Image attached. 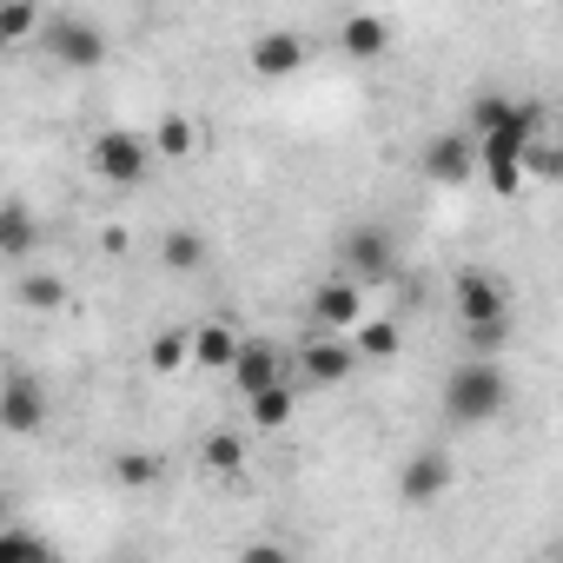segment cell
I'll return each mask as SVG.
<instances>
[{"instance_id":"cell-1","label":"cell","mask_w":563,"mask_h":563,"mask_svg":"<svg viewBox=\"0 0 563 563\" xmlns=\"http://www.w3.org/2000/svg\"><path fill=\"white\" fill-rule=\"evenodd\" d=\"M537 133H543V107L537 100H510L504 120H490L477 140V173L497 199H510L523 179H530V153H537Z\"/></svg>"},{"instance_id":"cell-2","label":"cell","mask_w":563,"mask_h":563,"mask_svg":"<svg viewBox=\"0 0 563 563\" xmlns=\"http://www.w3.org/2000/svg\"><path fill=\"white\" fill-rule=\"evenodd\" d=\"M451 312H457V332L471 339V358H497V345L510 339V292H504V278L484 272V265H464L451 278Z\"/></svg>"},{"instance_id":"cell-3","label":"cell","mask_w":563,"mask_h":563,"mask_svg":"<svg viewBox=\"0 0 563 563\" xmlns=\"http://www.w3.org/2000/svg\"><path fill=\"white\" fill-rule=\"evenodd\" d=\"M510 411V378L497 358H464L444 372V424L457 431H484Z\"/></svg>"},{"instance_id":"cell-4","label":"cell","mask_w":563,"mask_h":563,"mask_svg":"<svg viewBox=\"0 0 563 563\" xmlns=\"http://www.w3.org/2000/svg\"><path fill=\"white\" fill-rule=\"evenodd\" d=\"M339 272L352 278V286H391L398 278V239L372 219H358L345 239H339Z\"/></svg>"},{"instance_id":"cell-5","label":"cell","mask_w":563,"mask_h":563,"mask_svg":"<svg viewBox=\"0 0 563 563\" xmlns=\"http://www.w3.org/2000/svg\"><path fill=\"white\" fill-rule=\"evenodd\" d=\"M41 47H47L60 67L87 74V67H100V60H107V27H100L93 14H80V8H60V14H47Z\"/></svg>"},{"instance_id":"cell-6","label":"cell","mask_w":563,"mask_h":563,"mask_svg":"<svg viewBox=\"0 0 563 563\" xmlns=\"http://www.w3.org/2000/svg\"><path fill=\"white\" fill-rule=\"evenodd\" d=\"M153 140L146 133H126V126H107V133H93V146H87V166L107 179V186H140L146 173H153Z\"/></svg>"},{"instance_id":"cell-7","label":"cell","mask_w":563,"mask_h":563,"mask_svg":"<svg viewBox=\"0 0 563 563\" xmlns=\"http://www.w3.org/2000/svg\"><path fill=\"white\" fill-rule=\"evenodd\" d=\"M306 325H312V332H325V339L358 332V325H365V286H352L345 272L319 278V286H312V306H306Z\"/></svg>"},{"instance_id":"cell-8","label":"cell","mask_w":563,"mask_h":563,"mask_svg":"<svg viewBox=\"0 0 563 563\" xmlns=\"http://www.w3.org/2000/svg\"><path fill=\"white\" fill-rule=\"evenodd\" d=\"M47 418H54V398H47V385L34 372H14L0 385V424H8V438H34Z\"/></svg>"},{"instance_id":"cell-9","label":"cell","mask_w":563,"mask_h":563,"mask_svg":"<svg viewBox=\"0 0 563 563\" xmlns=\"http://www.w3.org/2000/svg\"><path fill=\"white\" fill-rule=\"evenodd\" d=\"M418 173L424 179H438V186H464L471 173H477V140L457 126V133H438V140H424L418 146Z\"/></svg>"},{"instance_id":"cell-10","label":"cell","mask_w":563,"mask_h":563,"mask_svg":"<svg viewBox=\"0 0 563 563\" xmlns=\"http://www.w3.org/2000/svg\"><path fill=\"white\" fill-rule=\"evenodd\" d=\"M232 385H239L245 405L265 398V391H278V385H286V352H278L272 339H245L239 345V365H232Z\"/></svg>"},{"instance_id":"cell-11","label":"cell","mask_w":563,"mask_h":563,"mask_svg":"<svg viewBox=\"0 0 563 563\" xmlns=\"http://www.w3.org/2000/svg\"><path fill=\"white\" fill-rule=\"evenodd\" d=\"M299 372H306V385L332 391V385H345V378L358 372V345H352V339H325V332H312L306 352H299Z\"/></svg>"},{"instance_id":"cell-12","label":"cell","mask_w":563,"mask_h":563,"mask_svg":"<svg viewBox=\"0 0 563 563\" xmlns=\"http://www.w3.org/2000/svg\"><path fill=\"white\" fill-rule=\"evenodd\" d=\"M451 490V457L438 444H418L405 464H398V497L405 504H438Z\"/></svg>"},{"instance_id":"cell-13","label":"cell","mask_w":563,"mask_h":563,"mask_svg":"<svg viewBox=\"0 0 563 563\" xmlns=\"http://www.w3.org/2000/svg\"><path fill=\"white\" fill-rule=\"evenodd\" d=\"M245 60H252V74H258V80H286V74H299V67H306V41H299V34H286V27H272V34H258V41H252V54H245Z\"/></svg>"},{"instance_id":"cell-14","label":"cell","mask_w":563,"mask_h":563,"mask_svg":"<svg viewBox=\"0 0 563 563\" xmlns=\"http://www.w3.org/2000/svg\"><path fill=\"white\" fill-rule=\"evenodd\" d=\"M239 345H245V339H239L225 319H206V325L192 332V365H199V372H232V365H239Z\"/></svg>"},{"instance_id":"cell-15","label":"cell","mask_w":563,"mask_h":563,"mask_svg":"<svg viewBox=\"0 0 563 563\" xmlns=\"http://www.w3.org/2000/svg\"><path fill=\"white\" fill-rule=\"evenodd\" d=\"M339 47H345L352 60H372V54H385V47H391V21H385V14H345Z\"/></svg>"},{"instance_id":"cell-16","label":"cell","mask_w":563,"mask_h":563,"mask_svg":"<svg viewBox=\"0 0 563 563\" xmlns=\"http://www.w3.org/2000/svg\"><path fill=\"white\" fill-rule=\"evenodd\" d=\"M34 239H41V232H34V212L14 199L8 212H0V258H8V265H27V258H34Z\"/></svg>"},{"instance_id":"cell-17","label":"cell","mask_w":563,"mask_h":563,"mask_svg":"<svg viewBox=\"0 0 563 563\" xmlns=\"http://www.w3.org/2000/svg\"><path fill=\"white\" fill-rule=\"evenodd\" d=\"M206 252H212V245H206V232H192V225H173V232L159 239V265H166V272H179V278H186V272H199V265H206Z\"/></svg>"},{"instance_id":"cell-18","label":"cell","mask_w":563,"mask_h":563,"mask_svg":"<svg viewBox=\"0 0 563 563\" xmlns=\"http://www.w3.org/2000/svg\"><path fill=\"white\" fill-rule=\"evenodd\" d=\"M199 464H206L212 477H239V471H245V438H239V431H212V438L199 444Z\"/></svg>"},{"instance_id":"cell-19","label":"cell","mask_w":563,"mask_h":563,"mask_svg":"<svg viewBox=\"0 0 563 563\" xmlns=\"http://www.w3.org/2000/svg\"><path fill=\"white\" fill-rule=\"evenodd\" d=\"M352 345H358V358H378V365H385V358H398L405 332H398L391 319H365V325L352 332Z\"/></svg>"},{"instance_id":"cell-20","label":"cell","mask_w":563,"mask_h":563,"mask_svg":"<svg viewBox=\"0 0 563 563\" xmlns=\"http://www.w3.org/2000/svg\"><path fill=\"white\" fill-rule=\"evenodd\" d=\"M146 365H153L159 378L186 372V365H192V332H159V339L146 345Z\"/></svg>"},{"instance_id":"cell-21","label":"cell","mask_w":563,"mask_h":563,"mask_svg":"<svg viewBox=\"0 0 563 563\" xmlns=\"http://www.w3.org/2000/svg\"><path fill=\"white\" fill-rule=\"evenodd\" d=\"M192 146H199L192 120H186V113H166L159 133H153V153H159V159H192Z\"/></svg>"},{"instance_id":"cell-22","label":"cell","mask_w":563,"mask_h":563,"mask_svg":"<svg viewBox=\"0 0 563 563\" xmlns=\"http://www.w3.org/2000/svg\"><path fill=\"white\" fill-rule=\"evenodd\" d=\"M113 484H126V490H146V484H159V457L153 451H113Z\"/></svg>"},{"instance_id":"cell-23","label":"cell","mask_w":563,"mask_h":563,"mask_svg":"<svg viewBox=\"0 0 563 563\" xmlns=\"http://www.w3.org/2000/svg\"><path fill=\"white\" fill-rule=\"evenodd\" d=\"M0 563H60V550L34 530H8L0 537Z\"/></svg>"},{"instance_id":"cell-24","label":"cell","mask_w":563,"mask_h":563,"mask_svg":"<svg viewBox=\"0 0 563 563\" xmlns=\"http://www.w3.org/2000/svg\"><path fill=\"white\" fill-rule=\"evenodd\" d=\"M292 405H299V398H292V385H278V391L252 398L245 411H252V424H258V431H286V424H292Z\"/></svg>"},{"instance_id":"cell-25","label":"cell","mask_w":563,"mask_h":563,"mask_svg":"<svg viewBox=\"0 0 563 563\" xmlns=\"http://www.w3.org/2000/svg\"><path fill=\"white\" fill-rule=\"evenodd\" d=\"M21 306H34V312H54V306H67V286L54 272H27L21 278Z\"/></svg>"},{"instance_id":"cell-26","label":"cell","mask_w":563,"mask_h":563,"mask_svg":"<svg viewBox=\"0 0 563 563\" xmlns=\"http://www.w3.org/2000/svg\"><path fill=\"white\" fill-rule=\"evenodd\" d=\"M41 27H47V14H34V8H0V41H27Z\"/></svg>"},{"instance_id":"cell-27","label":"cell","mask_w":563,"mask_h":563,"mask_svg":"<svg viewBox=\"0 0 563 563\" xmlns=\"http://www.w3.org/2000/svg\"><path fill=\"white\" fill-rule=\"evenodd\" d=\"M239 563H292V550H286V543H272V537H258V543L239 550Z\"/></svg>"},{"instance_id":"cell-28","label":"cell","mask_w":563,"mask_h":563,"mask_svg":"<svg viewBox=\"0 0 563 563\" xmlns=\"http://www.w3.org/2000/svg\"><path fill=\"white\" fill-rule=\"evenodd\" d=\"M113 563H140V556H113Z\"/></svg>"}]
</instances>
